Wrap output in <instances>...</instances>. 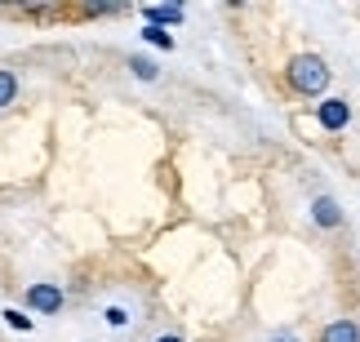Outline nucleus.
<instances>
[{
  "instance_id": "f257e3e1",
  "label": "nucleus",
  "mask_w": 360,
  "mask_h": 342,
  "mask_svg": "<svg viewBox=\"0 0 360 342\" xmlns=\"http://www.w3.org/2000/svg\"><path fill=\"white\" fill-rule=\"evenodd\" d=\"M289 85L298 93H321L329 85V63L321 53H298V58L289 63Z\"/></svg>"
},
{
  "instance_id": "f03ea898",
  "label": "nucleus",
  "mask_w": 360,
  "mask_h": 342,
  "mask_svg": "<svg viewBox=\"0 0 360 342\" xmlns=\"http://www.w3.org/2000/svg\"><path fill=\"white\" fill-rule=\"evenodd\" d=\"M27 307L45 311V316H58L63 311V289L58 284H32V289H27Z\"/></svg>"
},
{
  "instance_id": "7ed1b4c3",
  "label": "nucleus",
  "mask_w": 360,
  "mask_h": 342,
  "mask_svg": "<svg viewBox=\"0 0 360 342\" xmlns=\"http://www.w3.org/2000/svg\"><path fill=\"white\" fill-rule=\"evenodd\" d=\"M316 120L329 129V133H338V129H347V120H352V107L347 98H325L321 107H316Z\"/></svg>"
},
{
  "instance_id": "20e7f679",
  "label": "nucleus",
  "mask_w": 360,
  "mask_h": 342,
  "mask_svg": "<svg viewBox=\"0 0 360 342\" xmlns=\"http://www.w3.org/2000/svg\"><path fill=\"white\" fill-rule=\"evenodd\" d=\"M311 223L316 227H342V209H338V200L334 196H321L311 204Z\"/></svg>"
},
{
  "instance_id": "39448f33",
  "label": "nucleus",
  "mask_w": 360,
  "mask_h": 342,
  "mask_svg": "<svg viewBox=\"0 0 360 342\" xmlns=\"http://www.w3.org/2000/svg\"><path fill=\"white\" fill-rule=\"evenodd\" d=\"M147 22H151V27H165V32H169V27L183 22V9H178V5H156V9H147Z\"/></svg>"
},
{
  "instance_id": "423d86ee",
  "label": "nucleus",
  "mask_w": 360,
  "mask_h": 342,
  "mask_svg": "<svg viewBox=\"0 0 360 342\" xmlns=\"http://www.w3.org/2000/svg\"><path fill=\"white\" fill-rule=\"evenodd\" d=\"M321 342H360L356 320H334V324H329V329L321 334Z\"/></svg>"
},
{
  "instance_id": "0eeeda50",
  "label": "nucleus",
  "mask_w": 360,
  "mask_h": 342,
  "mask_svg": "<svg viewBox=\"0 0 360 342\" xmlns=\"http://www.w3.org/2000/svg\"><path fill=\"white\" fill-rule=\"evenodd\" d=\"M143 40H147V45H156V49H174V36L169 32H165V27H143Z\"/></svg>"
},
{
  "instance_id": "6e6552de",
  "label": "nucleus",
  "mask_w": 360,
  "mask_h": 342,
  "mask_svg": "<svg viewBox=\"0 0 360 342\" xmlns=\"http://www.w3.org/2000/svg\"><path fill=\"white\" fill-rule=\"evenodd\" d=\"M13 98H18V76H13V72H0V107H9Z\"/></svg>"
},
{
  "instance_id": "1a4fd4ad",
  "label": "nucleus",
  "mask_w": 360,
  "mask_h": 342,
  "mask_svg": "<svg viewBox=\"0 0 360 342\" xmlns=\"http://www.w3.org/2000/svg\"><path fill=\"white\" fill-rule=\"evenodd\" d=\"M129 67H134L138 80H156V63H151V58H129Z\"/></svg>"
},
{
  "instance_id": "9d476101",
  "label": "nucleus",
  "mask_w": 360,
  "mask_h": 342,
  "mask_svg": "<svg viewBox=\"0 0 360 342\" xmlns=\"http://www.w3.org/2000/svg\"><path fill=\"white\" fill-rule=\"evenodd\" d=\"M5 320H9V329H18V334H27V329H32V320H27L22 311H13V307L5 311Z\"/></svg>"
},
{
  "instance_id": "9b49d317",
  "label": "nucleus",
  "mask_w": 360,
  "mask_h": 342,
  "mask_svg": "<svg viewBox=\"0 0 360 342\" xmlns=\"http://www.w3.org/2000/svg\"><path fill=\"white\" fill-rule=\"evenodd\" d=\"M271 342H298V334H289V329H276V334H271Z\"/></svg>"
},
{
  "instance_id": "f8f14e48",
  "label": "nucleus",
  "mask_w": 360,
  "mask_h": 342,
  "mask_svg": "<svg viewBox=\"0 0 360 342\" xmlns=\"http://www.w3.org/2000/svg\"><path fill=\"white\" fill-rule=\"evenodd\" d=\"M156 342H183V338H174V334H169V338H156Z\"/></svg>"
}]
</instances>
